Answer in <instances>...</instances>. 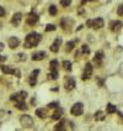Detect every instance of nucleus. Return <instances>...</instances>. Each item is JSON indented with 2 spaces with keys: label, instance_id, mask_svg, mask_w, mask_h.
<instances>
[{
  "label": "nucleus",
  "instance_id": "1",
  "mask_svg": "<svg viewBox=\"0 0 123 131\" xmlns=\"http://www.w3.org/2000/svg\"><path fill=\"white\" fill-rule=\"evenodd\" d=\"M41 38L42 36L39 35V34H37V32H31L29 34L26 38H25V47L26 48H32V47H36L38 42L41 41Z\"/></svg>",
  "mask_w": 123,
  "mask_h": 131
},
{
  "label": "nucleus",
  "instance_id": "2",
  "mask_svg": "<svg viewBox=\"0 0 123 131\" xmlns=\"http://www.w3.org/2000/svg\"><path fill=\"white\" fill-rule=\"evenodd\" d=\"M86 25L89 27H92L95 30H99L103 27V25H105V22H103V19L101 17H97V19H95V20H87Z\"/></svg>",
  "mask_w": 123,
  "mask_h": 131
},
{
  "label": "nucleus",
  "instance_id": "3",
  "mask_svg": "<svg viewBox=\"0 0 123 131\" xmlns=\"http://www.w3.org/2000/svg\"><path fill=\"white\" fill-rule=\"evenodd\" d=\"M20 123H21L22 127L23 129H30V127H33V120L30 115H22L20 119Z\"/></svg>",
  "mask_w": 123,
  "mask_h": 131
},
{
  "label": "nucleus",
  "instance_id": "4",
  "mask_svg": "<svg viewBox=\"0 0 123 131\" xmlns=\"http://www.w3.org/2000/svg\"><path fill=\"white\" fill-rule=\"evenodd\" d=\"M83 113H84V105L81 103H75L70 109V114L74 116H79Z\"/></svg>",
  "mask_w": 123,
  "mask_h": 131
},
{
  "label": "nucleus",
  "instance_id": "5",
  "mask_svg": "<svg viewBox=\"0 0 123 131\" xmlns=\"http://www.w3.org/2000/svg\"><path fill=\"white\" fill-rule=\"evenodd\" d=\"M92 71H94V68H92V66L91 63H86L85 64V68H84V72H83V80H86L89 78H91V75H92Z\"/></svg>",
  "mask_w": 123,
  "mask_h": 131
},
{
  "label": "nucleus",
  "instance_id": "6",
  "mask_svg": "<svg viewBox=\"0 0 123 131\" xmlns=\"http://www.w3.org/2000/svg\"><path fill=\"white\" fill-rule=\"evenodd\" d=\"M38 20H39V16H38L35 11H31L29 14V17H27V24H29L30 26H33V25L37 24Z\"/></svg>",
  "mask_w": 123,
  "mask_h": 131
},
{
  "label": "nucleus",
  "instance_id": "7",
  "mask_svg": "<svg viewBox=\"0 0 123 131\" xmlns=\"http://www.w3.org/2000/svg\"><path fill=\"white\" fill-rule=\"evenodd\" d=\"M27 98V93L25 92V90H22L20 93H16V94H12L10 96V99L11 100H14V102H19V100H25Z\"/></svg>",
  "mask_w": 123,
  "mask_h": 131
},
{
  "label": "nucleus",
  "instance_id": "8",
  "mask_svg": "<svg viewBox=\"0 0 123 131\" xmlns=\"http://www.w3.org/2000/svg\"><path fill=\"white\" fill-rule=\"evenodd\" d=\"M39 74V69H35L33 72L31 73V75H30V79H29V82H30V85L31 87H35L36 85V83H37V75Z\"/></svg>",
  "mask_w": 123,
  "mask_h": 131
},
{
  "label": "nucleus",
  "instance_id": "9",
  "mask_svg": "<svg viewBox=\"0 0 123 131\" xmlns=\"http://www.w3.org/2000/svg\"><path fill=\"white\" fill-rule=\"evenodd\" d=\"M122 22L121 21H112L111 22V25H110V29L111 31H113V32H117V31H119V30L122 29Z\"/></svg>",
  "mask_w": 123,
  "mask_h": 131
},
{
  "label": "nucleus",
  "instance_id": "10",
  "mask_svg": "<svg viewBox=\"0 0 123 131\" xmlns=\"http://www.w3.org/2000/svg\"><path fill=\"white\" fill-rule=\"evenodd\" d=\"M75 88V80L73 77H69V78H66L65 79V89H68V90H72Z\"/></svg>",
  "mask_w": 123,
  "mask_h": 131
},
{
  "label": "nucleus",
  "instance_id": "11",
  "mask_svg": "<svg viewBox=\"0 0 123 131\" xmlns=\"http://www.w3.org/2000/svg\"><path fill=\"white\" fill-rule=\"evenodd\" d=\"M21 20H22V14H21V13H16V14L12 16V19H11V22H12V25L17 26V25H20Z\"/></svg>",
  "mask_w": 123,
  "mask_h": 131
},
{
  "label": "nucleus",
  "instance_id": "12",
  "mask_svg": "<svg viewBox=\"0 0 123 131\" xmlns=\"http://www.w3.org/2000/svg\"><path fill=\"white\" fill-rule=\"evenodd\" d=\"M19 45H20V40H19L17 37L12 36V37L9 38V46H10L11 48H16Z\"/></svg>",
  "mask_w": 123,
  "mask_h": 131
},
{
  "label": "nucleus",
  "instance_id": "13",
  "mask_svg": "<svg viewBox=\"0 0 123 131\" xmlns=\"http://www.w3.org/2000/svg\"><path fill=\"white\" fill-rule=\"evenodd\" d=\"M46 57V52L41 51V52H36L32 54V59L33 61H42V59Z\"/></svg>",
  "mask_w": 123,
  "mask_h": 131
},
{
  "label": "nucleus",
  "instance_id": "14",
  "mask_svg": "<svg viewBox=\"0 0 123 131\" xmlns=\"http://www.w3.org/2000/svg\"><path fill=\"white\" fill-rule=\"evenodd\" d=\"M62 43V40L60 38H56V41L53 42V45L51 46V51L52 52H57L59 50V46Z\"/></svg>",
  "mask_w": 123,
  "mask_h": 131
},
{
  "label": "nucleus",
  "instance_id": "15",
  "mask_svg": "<svg viewBox=\"0 0 123 131\" xmlns=\"http://www.w3.org/2000/svg\"><path fill=\"white\" fill-rule=\"evenodd\" d=\"M17 109L20 110H27V105H26V103H25V100H19V102H16V105H15Z\"/></svg>",
  "mask_w": 123,
  "mask_h": 131
},
{
  "label": "nucleus",
  "instance_id": "16",
  "mask_svg": "<svg viewBox=\"0 0 123 131\" xmlns=\"http://www.w3.org/2000/svg\"><path fill=\"white\" fill-rule=\"evenodd\" d=\"M102 58H103V52L97 51L96 52V56H95V62H96V63H99V64H101Z\"/></svg>",
  "mask_w": 123,
  "mask_h": 131
},
{
  "label": "nucleus",
  "instance_id": "17",
  "mask_svg": "<svg viewBox=\"0 0 123 131\" xmlns=\"http://www.w3.org/2000/svg\"><path fill=\"white\" fill-rule=\"evenodd\" d=\"M62 115H63V110L57 109L54 111V114L52 115V119H53V120H59V119L62 117Z\"/></svg>",
  "mask_w": 123,
  "mask_h": 131
},
{
  "label": "nucleus",
  "instance_id": "18",
  "mask_svg": "<svg viewBox=\"0 0 123 131\" xmlns=\"http://www.w3.org/2000/svg\"><path fill=\"white\" fill-rule=\"evenodd\" d=\"M0 68H1V71H3L4 74H12L14 73V69L7 67V66H0Z\"/></svg>",
  "mask_w": 123,
  "mask_h": 131
},
{
  "label": "nucleus",
  "instance_id": "19",
  "mask_svg": "<svg viewBox=\"0 0 123 131\" xmlns=\"http://www.w3.org/2000/svg\"><path fill=\"white\" fill-rule=\"evenodd\" d=\"M36 115L38 117H41V119H44L46 115H47V113H46V110L44 109H37L36 110Z\"/></svg>",
  "mask_w": 123,
  "mask_h": 131
},
{
  "label": "nucleus",
  "instance_id": "20",
  "mask_svg": "<svg viewBox=\"0 0 123 131\" xmlns=\"http://www.w3.org/2000/svg\"><path fill=\"white\" fill-rule=\"evenodd\" d=\"M116 111H117V108L113 104H108V105H107V113H108V114H113V113H116Z\"/></svg>",
  "mask_w": 123,
  "mask_h": 131
},
{
  "label": "nucleus",
  "instance_id": "21",
  "mask_svg": "<svg viewBox=\"0 0 123 131\" xmlns=\"http://www.w3.org/2000/svg\"><path fill=\"white\" fill-rule=\"evenodd\" d=\"M63 68H64L65 71H72V63L69 62V61H63Z\"/></svg>",
  "mask_w": 123,
  "mask_h": 131
},
{
  "label": "nucleus",
  "instance_id": "22",
  "mask_svg": "<svg viewBox=\"0 0 123 131\" xmlns=\"http://www.w3.org/2000/svg\"><path fill=\"white\" fill-rule=\"evenodd\" d=\"M49 78L51 79H57L58 78V71L57 69H51V73H49Z\"/></svg>",
  "mask_w": 123,
  "mask_h": 131
},
{
  "label": "nucleus",
  "instance_id": "23",
  "mask_svg": "<svg viewBox=\"0 0 123 131\" xmlns=\"http://www.w3.org/2000/svg\"><path fill=\"white\" fill-rule=\"evenodd\" d=\"M95 119H96V120H105V115H103V113H102L101 110L96 111V114H95Z\"/></svg>",
  "mask_w": 123,
  "mask_h": 131
},
{
  "label": "nucleus",
  "instance_id": "24",
  "mask_svg": "<svg viewBox=\"0 0 123 131\" xmlns=\"http://www.w3.org/2000/svg\"><path fill=\"white\" fill-rule=\"evenodd\" d=\"M81 52H83V53H85V54H89V53H90V48H89V46H87V45H83V47H81Z\"/></svg>",
  "mask_w": 123,
  "mask_h": 131
},
{
  "label": "nucleus",
  "instance_id": "25",
  "mask_svg": "<svg viewBox=\"0 0 123 131\" xmlns=\"http://www.w3.org/2000/svg\"><path fill=\"white\" fill-rule=\"evenodd\" d=\"M49 14L52 16H54V15L57 14V7H56V5H51L49 6Z\"/></svg>",
  "mask_w": 123,
  "mask_h": 131
},
{
  "label": "nucleus",
  "instance_id": "26",
  "mask_svg": "<svg viewBox=\"0 0 123 131\" xmlns=\"http://www.w3.org/2000/svg\"><path fill=\"white\" fill-rule=\"evenodd\" d=\"M56 130H64V121H60L58 125H56V127H54Z\"/></svg>",
  "mask_w": 123,
  "mask_h": 131
},
{
  "label": "nucleus",
  "instance_id": "27",
  "mask_svg": "<svg viewBox=\"0 0 123 131\" xmlns=\"http://www.w3.org/2000/svg\"><path fill=\"white\" fill-rule=\"evenodd\" d=\"M57 67H58V61L57 59H53L51 62V69H57Z\"/></svg>",
  "mask_w": 123,
  "mask_h": 131
},
{
  "label": "nucleus",
  "instance_id": "28",
  "mask_svg": "<svg viewBox=\"0 0 123 131\" xmlns=\"http://www.w3.org/2000/svg\"><path fill=\"white\" fill-rule=\"evenodd\" d=\"M70 3H72V0H60V4H62V6H69L70 5Z\"/></svg>",
  "mask_w": 123,
  "mask_h": 131
},
{
  "label": "nucleus",
  "instance_id": "29",
  "mask_svg": "<svg viewBox=\"0 0 123 131\" xmlns=\"http://www.w3.org/2000/svg\"><path fill=\"white\" fill-rule=\"evenodd\" d=\"M56 30V26L54 25H52V24H49V25H47L46 26V31L47 32H49V31H54Z\"/></svg>",
  "mask_w": 123,
  "mask_h": 131
},
{
  "label": "nucleus",
  "instance_id": "30",
  "mask_svg": "<svg viewBox=\"0 0 123 131\" xmlns=\"http://www.w3.org/2000/svg\"><path fill=\"white\" fill-rule=\"evenodd\" d=\"M73 48H74V42H68V43H66V51H73Z\"/></svg>",
  "mask_w": 123,
  "mask_h": 131
},
{
  "label": "nucleus",
  "instance_id": "31",
  "mask_svg": "<svg viewBox=\"0 0 123 131\" xmlns=\"http://www.w3.org/2000/svg\"><path fill=\"white\" fill-rule=\"evenodd\" d=\"M57 106H58V103H56V102L48 104V108H49V109H54V108H57Z\"/></svg>",
  "mask_w": 123,
  "mask_h": 131
},
{
  "label": "nucleus",
  "instance_id": "32",
  "mask_svg": "<svg viewBox=\"0 0 123 131\" xmlns=\"http://www.w3.org/2000/svg\"><path fill=\"white\" fill-rule=\"evenodd\" d=\"M117 13H118V15H119V16H123V4L118 6V10H117Z\"/></svg>",
  "mask_w": 123,
  "mask_h": 131
},
{
  "label": "nucleus",
  "instance_id": "33",
  "mask_svg": "<svg viewBox=\"0 0 123 131\" xmlns=\"http://www.w3.org/2000/svg\"><path fill=\"white\" fill-rule=\"evenodd\" d=\"M14 74L15 77H21V72H20V69H14Z\"/></svg>",
  "mask_w": 123,
  "mask_h": 131
},
{
  "label": "nucleus",
  "instance_id": "34",
  "mask_svg": "<svg viewBox=\"0 0 123 131\" xmlns=\"http://www.w3.org/2000/svg\"><path fill=\"white\" fill-rule=\"evenodd\" d=\"M4 15H5V9L3 6H0V17H3Z\"/></svg>",
  "mask_w": 123,
  "mask_h": 131
},
{
  "label": "nucleus",
  "instance_id": "35",
  "mask_svg": "<svg viewBox=\"0 0 123 131\" xmlns=\"http://www.w3.org/2000/svg\"><path fill=\"white\" fill-rule=\"evenodd\" d=\"M6 61V57L5 56H0V62H5Z\"/></svg>",
  "mask_w": 123,
  "mask_h": 131
},
{
  "label": "nucleus",
  "instance_id": "36",
  "mask_svg": "<svg viewBox=\"0 0 123 131\" xmlns=\"http://www.w3.org/2000/svg\"><path fill=\"white\" fill-rule=\"evenodd\" d=\"M3 50H4V45H3L1 42H0V52L3 51Z\"/></svg>",
  "mask_w": 123,
  "mask_h": 131
},
{
  "label": "nucleus",
  "instance_id": "37",
  "mask_svg": "<svg viewBox=\"0 0 123 131\" xmlns=\"http://www.w3.org/2000/svg\"><path fill=\"white\" fill-rule=\"evenodd\" d=\"M86 1H92V0H83V4H85Z\"/></svg>",
  "mask_w": 123,
  "mask_h": 131
}]
</instances>
